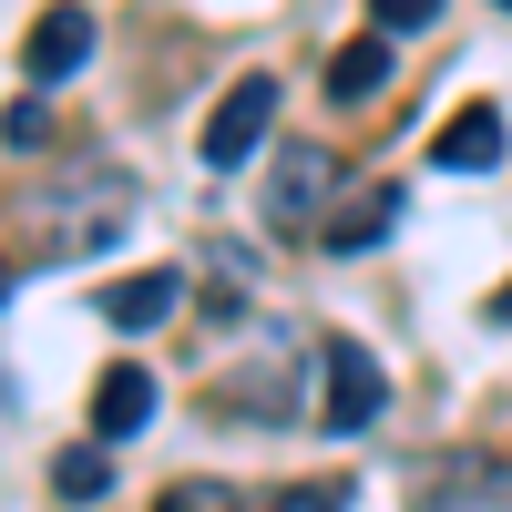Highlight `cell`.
Masks as SVG:
<instances>
[{
  "label": "cell",
  "instance_id": "8fae6325",
  "mask_svg": "<svg viewBox=\"0 0 512 512\" xmlns=\"http://www.w3.org/2000/svg\"><path fill=\"white\" fill-rule=\"evenodd\" d=\"M52 492H62L72 512H93V502L113 492V461H103V441H72V451H52Z\"/></svg>",
  "mask_w": 512,
  "mask_h": 512
},
{
  "label": "cell",
  "instance_id": "30bf717a",
  "mask_svg": "<svg viewBox=\"0 0 512 512\" xmlns=\"http://www.w3.org/2000/svg\"><path fill=\"white\" fill-rule=\"evenodd\" d=\"M379 93H390V31H369L328 62V103H379Z\"/></svg>",
  "mask_w": 512,
  "mask_h": 512
},
{
  "label": "cell",
  "instance_id": "4fadbf2b",
  "mask_svg": "<svg viewBox=\"0 0 512 512\" xmlns=\"http://www.w3.org/2000/svg\"><path fill=\"white\" fill-rule=\"evenodd\" d=\"M154 512H236V492H226V482H175Z\"/></svg>",
  "mask_w": 512,
  "mask_h": 512
},
{
  "label": "cell",
  "instance_id": "277c9868",
  "mask_svg": "<svg viewBox=\"0 0 512 512\" xmlns=\"http://www.w3.org/2000/svg\"><path fill=\"white\" fill-rule=\"evenodd\" d=\"M82 62H93V11H82V0H52V11L31 21V52H21V72L41 82V93H52V82H72Z\"/></svg>",
  "mask_w": 512,
  "mask_h": 512
},
{
  "label": "cell",
  "instance_id": "52a82bcc",
  "mask_svg": "<svg viewBox=\"0 0 512 512\" xmlns=\"http://www.w3.org/2000/svg\"><path fill=\"white\" fill-rule=\"evenodd\" d=\"M431 164H441V175H492V164H502V113L492 103H461L431 134Z\"/></svg>",
  "mask_w": 512,
  "mask_h": 512
},
{
  "label": "cell",
  "instance_id": "5b68a950",
  "mask_svg": "<svg viewBox=\"0 0 512 512\" xmlns=\"http://www.w3.org/2000/svg\"><path fill=\"white\" fill-rule=\"evenodd\" d=\"M328 185H338V154L287 144V154H277V175H267V226H287V236H297V226L318 216V195H328Z\"/></svg>",
  "mask_w": 512,
  "mask_h": 512
},
{
  "label": "cell",
  "instance_id": "ba28073f",
  "mask_svg": "<svg viewBox=\"0 0 512 512\" xmlns=\"http://www.w3.org/2000/svg\"><path fill=\"white\" fill-rule=\"evenodd\" d=\"M185 308V277L175 267H144V277H113L103 287V328H164Z\"/></svg>",
  "mask_w": 512,
  "mask_h": 512
},
{
  "label": "cell",
  "instance_id": "6da1fadb",
  "mask_svg": "<svg viewBox=\"0 0 512 512\" xmlns=\"http://www.w3.org/2000/svg\"><path fill=\"white\" fill-rule=\"evenodd\" d=\"M267 123H277V72H236V82H226V103L205 113V144H195V154L216 164V175H236V164L267 144Z\"/></svg>",
  "mask_w": 512,
  "mask_h": 512
},
{
  "label": "cell",
  "instance_id": "3957f363",
  "mask_svg": "<svg viewBox=\"0 0 512 512\" xmlns=\"http://www.w3.org/2000/svg\"><path fill=\"white\" fill-rule=\"evenodd\" d=\"M379 410H390V379H379V359L338 338V349H328V400H318V420H328L338 441H349V431H369Z\"/></svg>",
  "mask_w": 512,
  "mask_h": 512
},
{
  "label": "cell",
  "instance_id": "8992f818",
  "mask_svg": "<svg viewBox=\"0 0 512 512\" xmlns=\"http://www.w3.org/2000/svg\"><path fill=\"white\" fill-rule=\"evenodd\" d=\"M390 226H400V185H359V195H338V205H328L318 246H328V256H369Z\"/></svg>",
  "mask_w": 512,
  "mask_h": 512
},
{
  "label": "cell",
  "instance_id": "9a60e30c",
  "mask_svg": "<svg viewBox=\"0 0 512 512\" xmlns=\"http://www.w3.org/2000/svg\"><path fill=\"white\" fill-rule=\"evenodd\" d=\"M41 134H52V113H41V103H11V113H0V144H41Z\"/></svg>",
  "mask_w": 512,
  "mask_h": 512
},
{
  "label": "cell",
  "instance_id": "7c38bea8",
  "mask_svg": "<svg viewBox=\"0 0 512 512\" xmlns=\"http://www.w3.org/2000/svg\"><path fill=\"white\" fill-rule=\"evenodd\" d=\"M267 512H349V482H297V492H277Z\"/></svg>",
  "mask_w": 512,
  "mask_h": 512
},
{
  "label": "cell",
  "instance_id": "9c48e42d",
  "mask_svg": "<svg viewBox=\"0 0 512 512\" xmlns=\"http://www.w3.org/2000/svg\"><path fill=\"white\" fill-rule=\"evenodd\" d=\"M154 420V379L123 359V369H103V390H93V441H134Z\"/></svg>",
  "mask_w": 512,
  "mask_h": 512
},
{
  "label": "cell",
  "instance_id": "e0dca14e",
  "mask_svg": "<svg viewBox=\"0 0 512 512\" xmlns=\"http://www.w3.org/2000/svg\"><path fill=\"white\" fill-rule=\"evenodd\" d=\"M0 297H11V256H0Z\"/></svg>",
  "mask_w": 512,
  "mask_h": 512
},
{
  "label": "cell",
  "instance_id": "7a4b0ae2",
  "mask_svg": "<svg viewBox=\"0 0 512 512\" xmlns=\"http://www.w3.org/2000/svg\"><path fill=\"white\" fill-rule=\"evenodd\" d=\"M123 205H134V185H123V175H82L62 205H41V216H31V256H82V246L123 216Z\"/></svg>",
  "mask_w": 512,
  "mask_h": 512
},
{
  "label": "cell",
  "instance_id": "2e32d148",
  "mask_svg": "<svg viewBox=\"0 0 512 512\" xmlns=\"http://www.w3.org/2000/svg\"><path fill=\"white\" fill-rule=\"evenodd\" d=\"M492 318H502V328H512V287H502V297H492Z\"/></svg>",
  "mask_w": 512,
  "mask_h": 512
},
{
  "label": "cell",
  "instance_id": "5bb4252c",
  "mask_svg": "<svg viewBox=\"0 0 512 512\" xmlns=\"http://www.w3.org/2000/svg\"><path fill=\"white\" fill-rule=\"evenodd\" d=\"M431 11H441V0H369V21H379V31H420Z\"/></svg>",
  "mask_w": 512,
  "mask_h": 512
},
{
  "label": "cell",
  "instance_id": "ac0fdd59",
  "mask_svg": "<svg viewBox=\"0 0 512 512\" xmlns=\"http://www.w3.org/2000/svg\"><path fill=\"white\" fill-rule=\"evenodd\" d=\"M502 11H512V0H502Z\"/></svg>",
  "mask_w": 512,
  "mask_h": 512
}]
</instances>
